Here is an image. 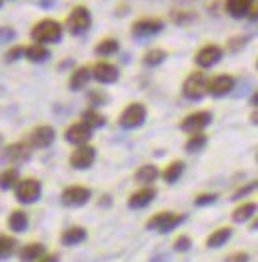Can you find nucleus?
<instances>
[{"instance_id": "1", "label": "nucleus", "mask_w": 258, "mask_h": 262, "mask_svg": "<svg viewBox=\"0 0 258 262\" xmlns=\"http://www.w3.org/2000/svg\"><path fill=\"white\" fill-rule=\"evenodd\" d=\"M29 35L31 39L39 43V45H55L58 43L62 35H64V28H62V24H58L56 19H51V18H43L39 19L35 26L31 28L29 31Z\"/></svg>"}, {"instance_id": "2", "label": "nucleus", "mask_w": 258, "mask_h": 262, "mask_svg": "<svg viewBox=\"0 0 258 262\" xmlns=\"http://www.w3.org/2000/svg\"><path fill=\"white\" fill-rule=\"evenodd\" d=\"M93 24V16H92V10L88 8V6H83V4H78V6H74L70 10V14H68V18H66V24L62 28H66V31L70 33V35H83V33H88L90 28H92Z\"/></svg>"}, {"instance_id": "3", "label": "nucleus", "mask_w": 258, "mask_h": 262, "mask_svg": "<svg viewBox=\"0 0 258 262\" xmlns=\"http://www.w3.org/2000/svg\"><path fill=\"white\" fill-rule=\"evenodd\" d=\"M208 76L196 70V72H190V74L184 78L183 82V95L190 101H200L208 95Z\"/></svg>"}, {"instance_id": "4", "label": "nucleus", "mask_w": 258, "mask_h": 262, "mask_svg": "<svg viewBox=\"0 0 258 262\" xmlns=\"http://www.w3.org/2000/svg\"><path fill=\"white\" fill-rule=\"evenodd\" d=\"M147 119V107L144 103H128L119 117V124L126 130H134V128H140Z\"/></svg>"}, {"instance_id": "5", "label": "nucleus", "mask_w": 258, "mask_h": 262, "mask_svg": "<svg viewBox=\"0 0 258 262\" xmlns=\"http://www.w3.org/2000/svg\"><path fill=\"white\" fill-rule=\"evenodd\" d=\"M184 222L183 214H175V212H159V214H154L149 220H147L146 227L149 231H156V233H169L177 229L179 225Z\"/></svg>"}, {"instance_id": "6", "label": "nucleus", "mask_w": 258, "mask_h": 262, "mask_svg": "<svg viewBox=\"0 0 258 262\" xmlns=\"http://www.w3.org/2000/svg\"><path fill=\"white\" fill-rule=\"evenodd\" d=\"M165 29V21L159 18H138L130 26V33L134 39H149L159 35Z\"/></svg>"}, {"instance_id": "7", "label": "nucleus", "mask_w": 258, "mask_h": 262, "mask_svg": "<svg viewBox=\"0 0 258 262\" xmlns=\"http://www.w3.org/2000/svg\"><path fill=\"white\" fill-rule=\"evenodd\" d=\"M43 187L37 179H19L18 185L14 187V194L22 204H33L41 198Z\"/></svg>"}, {"instance_id": "8", "label": "nucleus", "mask_w": 258, "mask_h": 262, "mask_svg": "<svg viewBox=\"0 0 258 262\" xmlns=\"http://www.w3.org/2000/svg\"><path fill=\"white\" fill-rule=\"evenodd\" d=\"M213 121V115L210 111H194L190 115H186L183 121H181V130L194 134V132H202L206 130Z\"/></svg>"}, {"instance_id": "9", "label": "nucleus", "mask_w": 258, "mask_h": 262, "mask_svg": "<svg viewBox=\"0 0 258 262\" xmlns=\"http://www.w3.org/2000/svg\"><path fill=\"white\" fill-rule=\"evenodd\" d=\"M225 12L231 18H249L256 21V0H225Z\"/></svg>"}, {"instance_id": "10", "label": "nucleus", "mask_w": 258, "mask_h": 262, "mask_svg": "<svg viewBox=\"0 0 258 262\" xmlns=\"http://www.w3.org/2000/svg\"><path fill=\"white\" fill-rule=\"evenodd\" d=\"M95 158H97V150L90 144H83V146H76V150L70 154L68 163H70V167L78 169V171H85L95 163Z\"/></svg>"}, {"instance_id": "11", "label": "nucleus", "mask_w": 258, "mask_h": 262, "mask_svg": "<svg viewBox=\"0 0 258 262\" xmlns=\"http://www.w3.org/2000/svg\"><path fill=\"white\" fill-rule=\"evenodd\" d=\"M62 204L68 208H80L85 206L90 200H92V190L82 185H72V187H66L60 194Z\"/></svg>"}, {"instance_id": "12", "label": "nucleus", "mask_w": 258, "mask_h": 262, "mask_svg": "<svg viewBox=\"0 0 258 262\" xmlns=\"http://www.w3.org/2000/svg\"><path fill=\"white\" fill-rule=\"evenodd\" d=\"M221 58H223V49L220 45H216V43H208V45H204V47L196 51L194 62H196V66L208 70V68H213L218 64Z\"/></svg>"}, {"instance_id": "13", "label": "nucleus", "mask_w": 258, "mask_h": 262, "mask_svg": "<svg viewBox=\"0 0 258 262\" xmlns=\"http://www.w3.org/2000/svg\"><path fill=\"white\" fill-rule=\"evenodd\" d=\"M55 136H56V132L53 126L41 124V126H35L33 130L29 132L26 142L31 146V150H33V148H35V150H43V148H49V146L55 142Z\"/></svg>"}, {"instance_id": "14", "label": "nucleus", "mask_w": 258, "mask_h": 262, "mask_svg": "<svg viewBox=\"0 0 258 262\" xmlns=\"http://www.w3.org/2000/svg\"><path fill=\"white\" fill-rule=\"evenodd\" d=\"M235 88V78L231 74H218L208 80V95L212 97H225Z\"/></svg>"}, {"instance_id": "15", "label": "nucleus", "mask_w": 258, "mask_h": 262, "mask_svg": "<svg viewBox=\"0 0 258 262\" xmlns=\"http://www.w3.org/2000/svg\"><path fill=\"white\" fill-rule=\"evenodd\" d=\"M92 134L93 130L85 124V122L78 121V122H72L64 132V138L68 144H72V146H83V144H88V142L92 140Z\"/></svg>"}, {"instance_id": "16", "label": "nucleus", "mask_w": 258, "mask_h": 262, "mask_svg": "<svg viewBox=\"0 0 258 262\" xmlns=\"http://www.w3.org/2000/svg\"><path fill=\"white\" fill-rule=\"evenodd\" d=\"M92 78L97 80L99 84H115L119 80V68L113 62L99 60L92 66Z\"/></svg>"}, {"instance_id": "17", "label": "nucleus", "mask_w": 258, "mask_h": 262, "mask_svg": "<svg viewBox=\"0 0 258 262\" xmlns=\"http://www.w3.org/2000/svg\"><path fill=\"white\" fill-rule=\"evenodd\" d=\"M157 196V190L154 187H140L136 192H132L128 198V206L132 210H140V208L149 206Z\"/></svg>"}, {"instance_id": "18", "label": "nucleus", "mask_w": 258, "mask_h": 262, "mask_svg": "<svg viewBox=\"0 0 258 262\" xmlns=\"http://www.w3.org/2000/svg\"><path fill=\"white\" fill-rule=\"evenodd\" d=\"M4 154H6V159L14 161V163H24V161H28L29 156H31V146H29L26 140L14 142V144L6 146Z\"/></svg>"}, {"instance_id": "19", "label": "nucleus", "mask_w": 258, "mask_h": 262, "mask_svg": "<svg viewBox=\"0 0 258 262\" xmlns=\"http://www.w3.org/2000/svg\"><path fill=\"white\" fill-rule=\"evenodd\" d=\"M90 80H93L92 66H78L68 78V88L72 92H80V90H83L85 85L90 84Z\"/></svg>"}, {"instance_id": "20", "label": "nucleus", "mask_w": 258, "mask_h": 262, "mask_svg": "<svg viewBox=\"0 0 258 262\" xmlns=\"http://www.w3.org/2000/svg\"><path fill=\"white\" fill-rule=\"evenodd\" d=\"M157 179H159V169H157L156 165H152V163L142 165V167H138L136 173H134V181L138 183L140 187H152Z\"/></svg>"}, {"instance_id": "21", "label": "nucleus", "mask_w": 258, "mask_h": 262, "mask_svg": "<svg viewBox=\"0 0 258 262\" xmlns=\"http://www.w3.org/2000/svg\"><path fill=\"white\" fill-rule=\"evenodd\" d=\"M24 58H28L29 62H35V64H41V62H47L51 58V51L45 45H39V43H31L28 47H24Z\"/></svg>"}, {"instance_id": "22", "label": "nucleus", "mask_w": 258, "mask_h": 262, "mask_svg": "<svg viewBox=\"0 0 258 262\" xmlns=\"http://www.w3.org/2000/svg\"><path fill=\"white\" fill-rule=\"evenodd\" d=\"M85 239H88V231H85L83 227H78V225L68 227V229H64L62 235H60V241H62V245H66V247L80 245V243H83Z\"/></svg>"}, {"instance_id": "23", "label": "nucleus", "mask_w": 258, "mask_h": 262, "mask_svg": "<svg viewBox=\"0 0 258 262\" xmlns=\"http://www.w3.org/2000/svg\"><path fill=\"white\" fill-rule=\"evenodd\" d=\"M184 169H186V165H184L183 159H175V161H171V163L161 171V179H163L165 183H169V185H173V183H177L179 179L183 177Z\"/></svg>"}, {"instance_id": "24", "label": "nucleus", "mask_w": 258, "mask_h": 262, "mask_svg": "<svg viewBox=\"0 0 258 262\" xmlns=\"http://www.w3.org/2000/svg\"><path fill=\"white\" fill-rule=\"evenodd\" d=\"M80 121L85 122L92 130H97V128H103V126L107 124V117H105L99 109L90 107V109H85V111L82 113V119H80Z\"/></svg>"}, {"instance_id": "25", "label": "nucleus", "mask_w": 258, "mask_h": 262, "mask_svg": "<svg viewBox=\"0 0 258 262\" xmlns=\"http://www.w3.org/2000/svg\"><path fill=\"white\" fill-rule=\"evenodd\" d=\"M45 254V247L41 243H28L18 251V256L22 262H35Z\"/></svg>"}, {"instance_id": "26", "label": "nucleus", "mask_w": 258, "mask_h": 262, "mask_svg": "<svg viewBox=\"0 0 258 262\" xmlns=\"http://www.w3.org/2000/svg\"><path fill=\"white\" fill-rule=\"evenodd\" d=\"M208 146V136L204 132H194L188 134V138L184 142V151L186 154H198Z\"/></svg>"}, {"instance_id": "27", "label": "nucleus", "mask_w": 258, "mask_h": 262, "mask_svg": "<svg viewBox=\"0 0 258 262\" xmlns=\"http://www.w3.org/2000/svg\"><path fill=\"white\" fill-rule=\"evenodd\" d=\"M29 225V217L24 210H14L12 214L8 215V227L14 231V233H22L26 231Z\"/></svg>"}, {"instance_id": "28", "label": "nucleus", "mask_w": 258, "mask_h": 262, "mask_svg": "<svg viewBox=\"0 0 258 262\" xmlns=\"http://www.w3.org/2000/svg\"><path fill=\"white\" fill-rule=\"evenodd\" d=\"M254 214H256V204L254 202H245V204H239V206L233 210L231 220L235 224H243V222H247L250 217H254Z\"/></svg>"}, {"instance_id": "29", "label": "nucleus", "mask_w": 258, "mask_h": 262, "mask_svg": "<svg viewBox=\"0 0 258 262\" xmlns=\"http://www.w3.org/2000/svg\"><path fill=\"white\" fill-rule=\"evenodd\" d=\"M229 239H231V227H220V229H216V231L210 233V237L206 239V245H208V249H220Z\"/></svg>"}, {"instance_id": "30", "label": "nucleus", "mask_w": 258, "mask_h": 262, "mask_svg": "<svg viewBox=\"0 0 258 262\" xmlns=\"http://www.w3.org/2000/svg\"><path fill=\"white\" fill-rule=\"evenodd\" d=\"M167 60V51L165 49H149L144 55V64L147 68H156V66L163 64Z\"/></svg>"}, {"instance_id": "31", "label": "nucleus", "mask_w": 258, "mask_h": 262, "mask_svg": "<svg viewBox=\"0 0 258 262\" xmlns=\"http://www.w3.org/2000/svg\"><path fill=\"white\" fill-rule=\"evenodd\" d=\"M18 181H19L18 169H14V167L4 169V171L0 173V190H10V188H14L18 185Z\"/></svg>"}, {"instance_id": "32", "label": "nucleus", "mask_w": 258, "mask_h": 262, "mask_svg": "<svg viewBox=\"0 0 258 262\" xmlns=\"http://www.w3.org/2000/svg\"><path fill=\"white\" fill-rule=\"evenodd\" d=\"M117 51H119V41L113 37L101 39V41L95 45V55H99V56H113Z\"/></svg>"}, {"instance_id": "33", "label": "nucleus", "mask_w": 258, "mask_h": 262, "mask_svg": "<svg viewBox=\"0 0 258 262\" xmlns=\"http://www.w3.org/2000/svg\"><path fill=\"white\" fill-rule=\"evenodd\" d=\"M16 251H18V241L14 237H10V235L0 233V260L10 258Z\"/></svg>"}, {"instance_id": "34", "label": "nucleus", "mask_w": 258, "mask_h": 262, "mask_svg": "<svg viewBox=\"0 0 258 262\" xmlns=\"http://www.w3.org/2000/svg\"><path fill=\"white\" fill-rule=\"evenodd\" d=\"M177 253H186V251H190V247H192V239L188 237V235H179L175 239V243H173Z\"/></svg>"}, {"instance_id": "35", "label": "nucleus", "mask_w": 258, "mask_h": 262, "mask_svg": "<svg viewBox=\"0 0 258 262\" xmlns=\"http://www.w3.org/2000/svg\"><path fill=\"white\" fill-rule=\"evenodd\" d=\"M24 56V47L22 45H14V47H10L6 53H4V60L6 62H16Z\"/></svg>"}, {"instance_id": "36", "label": "nucleus", "mask_w": 258, "mask_h": 262, "mask_svg": "<svg viewBox=\"0 0 258 262\" xmlns=\"http://www.w3.org/2000/svg\"><path fill=\"white\" fill-rule=\"evenodd\" d=\"M216 200H218V194H213V192H204V194H198V196L194 198V204H196V206H212Z\"/></svg>"}, {"instance_id": "37", "label": "nucleus", "mask_w": 258, "mask_h": 262, "mask_svg": "<svg viewBox=\"0 0 258 262\" xmlns=\"http://www.w3.org/2000/svg\"><path fill=\"white\" fill-rule=\"evenodd\" d=\"M88 97H90V103H92L93 109H97V107H101L103 103H107V95L103 94V92H97V90H92Z\"/></svg>"}, {"instance_id": "38", "label": "nucleus", "mask_w": 258, "mask_h": 262, "mask_svg": "<svg viewBox=\"0 0 258 262\" xmlns=\"http://www.w3.org/2000/svg\"><path fill=\"white\" fill-rule=\"evenodd\" d=\"M225 262H249V254L247 253H233L225 258Z\"/></svg>"}, {"instance_id": "39", "label": "nucleus", "mask_w": 258, "mask_h": 262, "mask_svg": "<svg viewBox=\"0 0 258 262\" xmlns=\"http://www.w3.org/2000/svg\"><path fill=\"white\" fill-rule=\"evenodd\" d=\"M35 262H58V256L56 254H43L39 260H35Z\"/></svg>"}, {"instance_id": "40", "label": "nucleus", "mask_w": 258, "mask_h": 262, "mask_svg": "<svg viewBox=\"0 0 258 262\" xmlns=\"http://www.w3.org/2000/svg\"><path fill=\"white\" fill-rule=\"evenodd\" d=\"M2 4H4V0H0V8H2Z\"/></svg>"}]
</instances>
